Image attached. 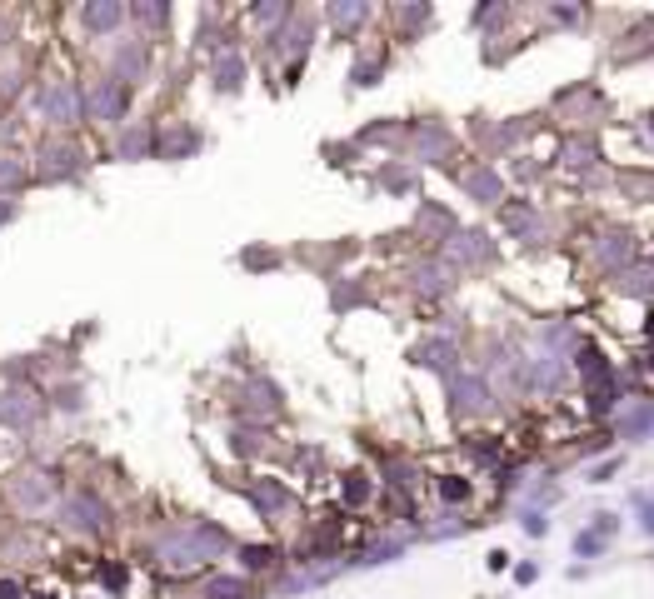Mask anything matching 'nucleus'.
<instances>
[{
  "instance_id": "f257e3e1",
  "label": "nucleus",
  "mask_w": 654,
  "mask_h": 599,
  "mask_svg": "<svg viewBox=\"0 0 654 599\" xmlns=\"http://www.w3.org/2000/svg\"><path fill=\"white\" fill-rule=\"evenodd\" d=\"M579 374L589 379V385H599V379H610V370H605V355H599L594 345H584V350H579Z\"/></svg>"
},
{
  "instance_id": "f03ea898",
  "label": "nucleus",
  "mask_w": 654,
  "mask_h": 599,
  "mask_svg": "<svg viewBox=\"0 0 654 599\" xmlns=\"http://www.w3.org/2000/svg\"><path fill=\"white\" fill-rule=\"evenodd\" d=\"M610 405H615V385H610V379L589 385V415H610Z\"/></svg>"
},
{
  "instance_id": "7ed1b4c3",
  "label": "nucleus",
  "mask_w": 654,
  "mask_h": 599,
  "mask_svg": "<svg viewBox=\"0 0 654 599\" xmlns=\"http://www.w3.org/2000/svg\"><path fill=\"white\" fill-rule=\"evenodd\" d=\"M649 424H654V405H639V410H634V415L624 420V440H634V434H644Z\"/></svg>"
},
{
  "instance_id": "20e7f679",
  "label": "nucleus",
  "mask_w": 654,
  "mask_h": 599,
  "mask_svg": "<svg viewBox=\"0 0 654 599\" xmlns=\"http://www.w3.org/2000/svg\"><path fill=\"white\" fill-rule=\"evenodd\" d=\"M345 500H350V505L370 500V479H365V474H350V484H345Z\"/></svg>"
},
{
  "instance_id": "39448f33",
  "label": "nucleus",
  "mask_w": 654,
  "mask_h": 599,
  "mask_svg": "<svg viewBox=\"0 0 654 599\" xmlns=\"http://www.w3.org/2000/svg\"><path fill=\"white\" fill-rule=\"evenodd\" d=\"M574 550H579V555H599V550H605V534H599V529H594V534H579Z\"/></svg>"
},
{
  "instance_id": "423d86ee",
  "label": "nucleus",
  "mask_w": 654,
  "mask_h": 599,
  "mask_svg": "<svg viewBox=\"0 0 654 599\" xmlns=\"http://www.w3.org/2000/svg\"><path fill=\"white\" fill-rule=\"evenodd\" d=\"M440 495H445V500H465V495H470V484H465V479H445V484H440Z\"/></svg>"
},
{
  "instance_id": "0eeeda50",
  "label": "nucleus",
  "mask_w": 654,
  "mask_h": 599,
  "mask_svg": "<svg viewBox=\"0 0 654 599\" xmlns=\"http://www.w3.org/2000/svg\"><path fill=\"white\" fill-rule=\"evenodd\" d=\"M245 565H250V569H260V565H270V550H245Z\"/></svg>"
},
{
  "instance_id": "6e6552de",
  "label": "nucleus",
  "mask_w": 654,
  "mask_h": 599,
  "mask_svg": "<svg viewBox=\"0 0 654 599\" xmlns=\"http://www.w3.org/2000/svg\"><path fill=\"white\" fill-rule=\"evenodd\" d=\"M524 529H529V534H544V529H550V519H539V515H524Z\"/></svg>"
},
{
  "instance_id": "1a4fd4ad",
  "label": "nucleus",
  "mask_w": 654,
  "mask_h": 599,
  "mask_svg": "<svg viewBox=\"0 0 654 599\" xmlns=\"http://www.w3.org/2000/svg\"><path fill=\"white\" fill-rule=\"evenodd\" d=\"M0 599H20V584H11V579H0Z\"/></svg>"
},
{
  "instance_id": "9d476101",
  "label": "nucleus",
  "mask_w": 654,
  "mask_h": 599,
  "mask_svg": "<svg viewBox=\"0 0 654 599\" xmlns=\"http://www.w3.org/2000/svg\"><path fill=\"white\" fill-rule=\"evenodd\" d=\"M644 529L654 534V500H644Z\"/></svg>"
},
{
  "instance_id": "9b49d317",
  "label": "nucleus",
  "mask_w": 654,
  "mask_h": 599,
  "mask_svg": "<svg viewBox=\"0 0 654 599\" xmlns=\"http://www.w3.org/2000/svg\"><path fill=\"white\" fill-rule=\"evenodd\" d=\"M644 335H654V310H649V320H644Z\"/></svg>"
},
{
  "instance_id": "f8f14e48",
  "label": "nucleus",
  "mask_w": 654,
  "mask_h": 599,
  "mask_svg": "<svg viewBox=\"0 0 654 599\" xmlns=\"http://www.w3.org/2000/svg\"><path fill=\"white\" fill-rule=\"evenodd\" d=\"M649 370H654V355H649Z\"/></svg>"
},
{
  "instance_id": "ddd939ff",
  "label": "nucleus",
  "mask_w": 654,
  "mask_h": 599,
  "mask_svg": "<svg viewBox=\"0 0 654 599\" xmlns=\"http://www.w3.org/2000/svg\"><path fill=\"white\" fill-rule=\"evenodd\" d=\"M649 135H654V120H649Z\"/></svg>"
}]
</instances>
